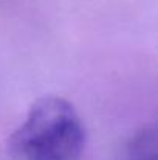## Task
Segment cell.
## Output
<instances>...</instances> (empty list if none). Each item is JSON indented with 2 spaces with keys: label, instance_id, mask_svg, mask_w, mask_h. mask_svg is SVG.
<instances>
[{
  "label": "cell",
  "instance_id": "obj_1",
  "mask_svg": "<svg viewBox=\"0 0 158 160\" xmlns=\"http://www.w3.org/2000/svg\"><path fill=\"white\" fill-rule=\"evenodd\" d=\"M85 148V131L71 103L44 97L28 110L9 137L16 160H79Z\"/></svg>",
  "mask_w": 158,
  "mask_h": 160
},
{
  "label": "cell",
  "instance_id": "obj_2",
  "mask_svg": "<svg viewBox=\"0 0 158 160\" xmlns=\"http://www.w3.org/2000/svg\"><path fill=\"white\" fill-rule=\"evenodd\" d=\"M155 129H143L129 145L127 160H158Z\"/></svg>",
  "mask_w": 158,
  "mask_h": 160
}]
</instances>
